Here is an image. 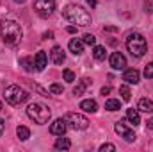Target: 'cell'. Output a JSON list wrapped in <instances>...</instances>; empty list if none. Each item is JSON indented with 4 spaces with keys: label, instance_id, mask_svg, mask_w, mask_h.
Wrapping results in <instances>:
<instances>
[{
    "label": "cell",
    "instance_id": "28",
    "mask_svg": "<svg viewBox=\"0 0 153 152\" xmlns=\"http://www.w3.org/2000/svg\"><path fill=\"white\" fill-rule=\"evenodd\" d=\"M144 77H146V79H153V61L150 65H146V68H144Z\"/></svg>",
    "mask_w": 153,
    "mask_h": 152
},
{
    "label": "cell",
    "instance_id": "9",
    "mask_svg": "<svg viewBox=\"0 0 153 152\" xmlns=\"http://www.w3.org/2000/svg\"><path fill=\"white\" fill-rule=\"evenodd\" d=\"M66 129H68V123H66L64 118H57V120L50 125V132H52L53 136H62V134L66 132Z\"/></svg>",
    "mask_w": 153,
    "mask_h": 152
},
{
    "label": "cell",
    "instance_id": "3",
    "mask_svg": "<svg viewBox=\"0 0 153 152\" xmlns=\"http://www.w3.org/2000/svg\"><path fill=\"white\" fill-rule=\"evenodd\" d=\"M126 48L134 57H143L146 54V50H148V45H146V39H144L143 34L134 32V34H130L126 38Z\"/></svg>",
    "mask_w": 153,
    "mask_h": 152
},
{
    "label": "cell",
    "instance_id": "1",
    "mask_svg": "<svg viewBox=\"0 0 153 152\" xmlns=\"http://www.w3.org/2000/svg\"><path fill=\"white\" fill-rule=\"evenodd\" d=\"M62 16L70 22V23H75V25H80V27H87V25H91V14L84 9V7H80V5H76V4H70V5H66L64 7V11H62Z\"/></svg>",
    "mask_w": 153,
    "mask_h": 152
},
{
    "label": "cell",
    "instance_id": "33",
    "mask_svg": "<svg viewBox=\"0 0 153 152\" xmlns=\"http://www.w3.org/2000/svg\"><path fill=\"white\" fill-rule=\"evenodd\" d=\"M85 2H87V4H89V5H91V7H96V4H98V2H96V0H85Z\"/></svg>",
    "mask_w": 153,
    "mask_h": 152
},
{
    "label": "cell",
    "instance_id": "6",
    "mask_svg": "<svg viewBox=\"0 0 153 152\" xmlns=\"http://www.w3.org/2000/svg\"><path fill=\"white\" fill-rule=\"evenodd\" d=\"M68 127H71L73 131H84L89 127V120L84 116V114H78V113H68L64 116Z\"/></svg>",
    "mask_w": 153,
    "mask_h": 152
},
{
    "label": "cell",
    "instance_id": "29",
    "mask_svg": "<svg viewBox=\"0 0 153 152\" xmlns=\"http://www.w3.org/2000/svg\"><path fill=\"white\" fill-rule=\"evenodd\" d=\"M105 150L114 152V150H116V145H112V143H103V145L100 147V152H105Z\"/></svg>",
    "mask_w": 153,
    "mask_h": 152
},
{
    "label": "cell",
    "instance_id": "38",
    "mask_svg": "<svg viewBox=\"0 0 153 152\" xmlns=\"http://www.w3.org/2000/svg\"><path fill=\"white\" fill-rule=\"evenodd\" d=\"M0 111H2V102H0Z\"/></svg>",
    "mask_w": 153,
    "mask_h": 152
},
{
    "label": "cell",
    "instance_id": "2",
    "mask_svg": "<svg viewBox=\"0 0 153 152\" xmlns=\"http://www.w3.org/2000/svg\"><path fill=\"white\" fill-rule=\"evenodd\" d=\"M0 36L4 39V43L16 45L22 41V27L14 20H4L0 23Z\"/></svg>",
    "mask_w": 153,
    "mask_h": 152
},
{
    "label": "cell",
    "instance_id": "25",
    "mask_svg": "<svg viewBox=\"0 0 153 152\" xmlns=\"http://www.w3.org/2000/svg\"><path fill=\"white\" fill-rule=\"evenodd\" d=\"M62 77H64L66 82H75V74H73L71 70H64V72H62Z\"/></svg>",
    "mask_w": 153,
    "mask_h": 152
},
{
    "label": "cell",
    "instance_id": "7",
    "mask_svg": "<svg viewBox=\"0 0 153 152\" xmlns=\"http://www.w3.org/2000/svg\"><path fill=\"white\" fill-rule=\"evenodd\" d=\"M34 9H36V13H38L39 16L46 18V16H50V14L53 13V9H55V0H36V2H34Z\"/></svg>",
    "mask_w": 153,
    "mask_h": 152
},
{
    "label": "cell",
    "instance_id": "16",
    "mask_svg": "<svg viewBox=\"0 0 153 152\" xmlns=\"http://www.w3.org/2000/svg\"><path fill=\"white\" fill-rule=\"evenodd\" d=\"M68 47H70V50H71L75 56H80V54L84 52V41H80V39H76V38L71 39Z\"/></svg>",
    "mask_w": 153,
    "mask_h": 152
},
{
    "label": "cell",
    "instance_id": "36",
    "mask_svg": "<svg viewBox=\"0 0 153 152\" xmlns=\"http://www.w3.org/2000/svg\"><path fill=\"white\" fill-rule=\"evenodd\" d=\"M105 31H111V32H114V31H117L116 27H105Z\"/></svg>",
    "mask_w": 153,
    "mask_h": 152
},
{
    "label": "cell",
    "instance_id": "18",
    "mask_svg": "<svg viewBox=\"0 0 153 152\" xmlns=\"http://www.w3.org/2000/svg\"><path fill=\"white\" fill-rule=\"evenodd\" d=\"M126 120L135 127V125H139L141 123V116H139V111L137 109H128L126 111Z\"/></svg>",
    "mask_w": 153,
    "mask_h": 152
},
{
    "label": "cell",
    "instance_id": "15",
    "mask_svg": "<svg viewBox=\"0 0 153 152\" xmlns=\"http://www.w3.org/2000/svg\"><path fill=\"white\" fill-rule=\"evenodd\" d=\"M91 84H93V81H91V79H87V77H84V79H82V81L75 86V88H73V95L80 97V95L84 93V90H85L87 86H91Z\"/></svg>",
    "mask_w": 153,
    "mask_h": 152
},
{
    "label": "cell",
    "instance_id": "23",
    "mask_svg": "<svg viewBox=\"0 0 153 152\" xmlns=\"http://www.w3.org/2000/svg\"><path fill=\"white\" fill-rule=\"evenodd\" d=\"M119 95H121V99H123L125 102H128V100L132 99V91H130V88H128L126 84L119 86Z\"/></svg>",
    "mask_w": 153,
    "mask_h": 152
},
{
    "label": "cell",
    "instance_id": "10",
    "mask_svg": "<svg viewBox=\"0 0 153 152\" xmlns=\"http://www.w3.org/2000/svg\"><path fill=\"white\" fill-rule=\"evenodd\" d=\"M109 63H111V66H112L114 70H125V66H126V59H125V56H123L121 52H114V54L111 56Z\"/></svg>",
    "mask_w": 153,
    "mask_h": 152
},
{
    "label": "cell",
    "instance_id": "35",
    "mask_svg": "<svg viewBox=\"0 0 153 152\" xmlns=\"http://www.w3.org/2000/svg\"><path fill=\"white\" fill-rule=\"evenodd\" d=\"M148 129H150V131H153V118H150V120H148Z\"/></svg>",
    "mask_w": 153,
    "mask_h": 152
},
{
    "label": "cell",
    "instance_id": "34",
    "mask_svg": "<svg viewBox=\"0 0 153 152\" xmlns=\"http://www.w3.org/2000/svg\"><path fill=\"white\" fill-rule=\"evenodd\" d=\"M4 127H5V123H4V120L0 118V136H2V132H4Z\"/></svg>",
    "mask_w": 153,
    "mask_h": 152
},
{
    "label": "cell",
    "instance_id": "22",
    "mask_svg": "<svg viewBox=\"0 0 153 152\" xmlns=\"http://www.w3.org/2000/svg\"><path fill=\"white\" fill-rule=\"evenodd\" d=\"M105 109H107V111H119V109H121V102H119L117 99H109V100L105 102Z\"/></svg>",
    "mask_w": 153,
    "mask_h": 152
},
{
    "label": "cell",
    "instance_id": "14",
    "mask_svg": "<svg viewBox=\"0 0 153 152\" xmlns=\"http://www.w3.org/2000/svg\"><path fill=\"white\" fill-rule=\"evenodd\" d=\"M80 109H84L85 113H96L98 111V104L93 99H85V100L80 102Z\"/></svg>",
    "mask_w": 153,
    "mask_h": 152
},
{
    "label": "cell",
    "instance_id": "24",
    "mask_svg": "<svg viewBox=\"0 0 153 152\" xmlns=\"http://www.w3.org/2000/svg\"><path fill=\"white\" fill-rule=\"evenodd\" d=\"M20 65H22L27 72H32V70H34V68H32V65H34V59H32V57H22V59H20Z\"/></svg>",
    "mask_w": 153,
    "mask_h": 152
},
{
    "label": "cell",
    "instance_id": "30",
    "mask_svg": "<svg viewBox=\"0 0 153 152\" xmlns=\"http://www.w3.org/2000/svg\"><path fill=\"white\" fill-rule=\"evenodd\" d=\"M109 93H111V88L109 86H103L102 88V95H109Z\"/></svg>",
    "mask_w": 153,
    "mask_h": 152
},
{
    "label": "cell",
    "instance_id": "27",
    "mask_svg": "<svg viewBox=\"0 0 153 152\" xmlns=\"http://www.w3.org/2000/svg\"><path fill=\"white\" fill-rule=\"evenodd\" d=\"M82 41H84L85 45H94V43H96V38H94L93 34H84Z\"/></svg>",
    "mask_w": 153,
    "mask_h": 152
},
{
    "label": "cell",
    "instance_id": "5",
    "mask_svg": "<svg viewBox=\"0 0 153 152\" xmlns=\"http://www.w3.org/2000/svg\"><path fill=\"white\" fill-rule=\"evenodd\" d=\"M27 114H29L30 120H34L36 123H39V125L46 123V122L50 120V116H52L50 109H48L46 106H43V104H36V102L30 104V106L27 108Z\"/></svg>",
    "mask_w": 153,
    "mask_h": 152
},
{
    "label": "cell",
    "instance_id": "37",
    "mask_svg": "<svg viewBox=\"0 0 153 152\" xmlns=\"http://www.w3.org/2000/svg\"><path fill=\"white\" fill-rule=\"evenodd\" d=\"M14 2H16V4H23L25 0H14Z\"/></svg>",
    "mask_w": 153,
    "mask_h": 152
},
{
    "label": "cell",
    "instance_id": "12",
    "mask_svg": "<svg viewBox=\"0 0 153 152\" xmlns=\"http://www.w3.org/2000/svg\"><path fill=\"white\" fill-rule=\"evenodd\" d=\"M123 81H125L126 84H137V82L141 81V74H139L135 68L125 70V74H123Z\"/></svg>",
    "mask_w": 153,
    "mask_h": 152
},
{
    "label": "cell",
    "instance_id": "17",
    "mask_svg": "<svg viewBox=\"0 0 153 152\" xmlns=\"http://www.w3.org/2000/svg\"><path fill=\"white\" fill-rule=\"evenodd\" d=\"M137 109L143 111V113H153V100H150V99H141Z\"/></svg>",
    "mask_w": 153,
    "mask_h": 152
},
{
    "label": "cell",
    "instance_id": "8",
    "mask_svg": "<svg viewBox=\"0 0 153 152\" xmlns=\"http://www.w3.org/2000/svg\"><path fill=\"white\" fill-rule=\"evenodd\" d=\"M114 131L117 132V134H119V136H121V138H125V140H126L128 143L135 141V138H137V136H135V132H134L132 129H128V127L125 125V122H117V123L114 125Z\"/></svg>",
    "mask_w": 153,
    "mask_h": 152
},
{
    "label": "cell",
    "instance_id": "31",
    "mask_svg": "<svg viewBox=\"0 0 153 152\" xmlns=\"http://www.w3.org/2000/svg\"><path fill=\"white\" fill-rule=\"evenodd\" d=\"M66 31H68L70 34H75V32H76V27H75V25H70V27H68Z\"/></svg>",
    "mask_w": 153,
    "mask_h": 152
},
{
    "label": "cell",
    "instance_id": "21",
    "mask_svg": "<svg viewBox=\"0 0 153 152\" xmlns=\"http://www.w3.org/2000/svg\"><path fill=\"white\" fill-rule=\"evenodd\" d=\"M93 56H94V59H98V61H103V59H105V56H107V52H105V47H102V45H96V47L93 48Z\"/></svg>",
    "mask_w": 153,
    "mask_h": 152
},
{
    "label": "cell",
    "instance_id": "19",
    "mask_svg": "<svg viewBox=\"0 0 153 152\" xmlns=\"http://www.w3.org/2000/svg\"><path fill=\"white\" fill-rule=\"evenodd\" d=\"M53 147H55L57 150H68V149L71 147V141H70L68 138H62V136H61V138L55 140V145H53Z\"/></svg>",
    "mask_w": 153,
    "mask_h": 152
},
{
    "label": "cell",
    "instance_id": "26",
    "mask_svg": "<svg viewBox=\"0 0 153 152\" xmlns=\"http://www.w3.org/2000/svg\"><path fill=\"white\" fill-rule=\"evenodd\" d=\"M48 91H50L52 95H61V93H62V86H61V84H52Z\"/></svg>",
    "mask_w": 153,
    "mask_h": 152
},
{
    "label": "cell",
    "instance_id": "13",
    "mask_svg": "<svg viewBox=\"0 0 153 152\" xmlns=\"http://www.w3.org/2000/svg\"><path fill=\"white\" fill-rule=\"evenodd\" d=\"M50 57H52V61H53L55 65H62V63H64V59H66L64 50H62L61 47H53V48H52V52H50Z\"/></svg>",
    "mask_w": 153,
    "mask_h": 152
},
{
    "label": "cell",
    "instance_id": "11",
    "mask_svg": "<svg viewBox=\"0 0 153 152\" xmlns=\"http://www.w3.org/2000/svg\"><path fill=\"white\" fill-rule=\"evenodd\" d=\"M46 65H48V56H46V52L39 50L38 54L34 56V68H36L38 72H43Z\"/></svg>",
    "mask_w": 153,
    "mask_h": 152
},
{
    "label": "cell",
    "instance_id": "4",
    "mask_svg": "<svg viewBox=\"0 0 153 152\" xmlns=\"http://www.w3.org/2000/svg\"><path fill=\"white\" fill-rule=\"evenodd\" d=\"M4 99H5V102L11 104V106H20V104H23V102L29 99V93H27L23 88L13 84V86H7V88L4 90Z\"/></svg>",
    "mask_w": 153,
    "mask_h": 152
},
{
    "label": "cell",
    "instance_id": "32",
    "mask_svg": "<svg viewBox=\"0 0 153 152\" xmlns=\"http://www.w3.org/2000/svg\"><path fill=\"white\" fill-rule=\"evenodd\" d=\"M52 36H53V32H52V31H48V32H45V34H43V38H45V39H50Z\"/></svg>",
    "mask_w": 153,
    "mask_h": 152
},
{
    "label": "cell",
    "instance_id": "20",
    "mask_svg": "<svg viewBox=\"0 0 153 152\" xmlns=\"http://www.w3.org/2000/svg\"><path fill=\"white\" fill-rule=\"evenodd\" d=\"M16 134H18V138H20L22 141H27V140L30 138V131H29V127H25V125H18Z\"/></svg>",
    "mask_w": 153,
    "mask_h": 152
}]
</instances>
